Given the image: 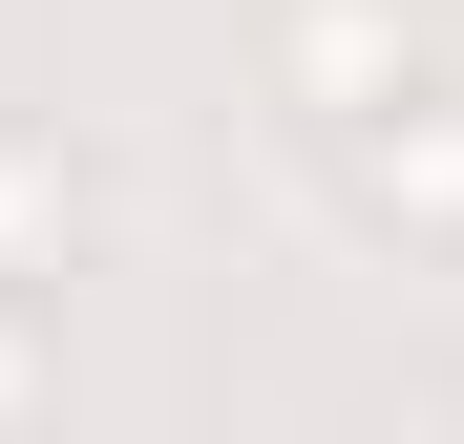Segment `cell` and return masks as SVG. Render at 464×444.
Here are the masks:
<instances>
[{
  "label": "cell",
  "instance_id": "1",
  "mask_svg": "<svg viewBox=\"0 0 464 444\" xmlns=\"http://www.w3.org/2000/svg\"><path fill=\"white\" fill-rule=\"evenodd\" d=\"M338 191H359V233L464 254V106H443V85H380V106L338 127Z\"/></svg>",
  "mask_w": 464,
  "mask_h": 444
},
{
  "label": "cell",
  "instance_id": "3",
  "mask_svg": "<svg viewBox=\"0 0 464 444\" xmlns=\"http://www.w3.org/2000/svg\"><path fill=\"white\" fill-rule=\"evenodd\" d=\"M85 233H106V170H85L63 127L0 106V296H63V254H85Z\"/></svg>",
  "mask_w": 464,
  "mask_h": 444
},
{
  "label": "cell",
  "instance_id": "4",
  "mask_svg": "<svg viewBox=\"0 0 464 444\" xmlns=\"http://www.w3.org/2000/svg\"><path fill=\"white\" fill-rule=\"evenodd\" d=\"M63 423V339H43V296H0V444H43Z\"/></svg>",
  "mask_w": 464,
  "mask_h": 444
},
{
  "label": "cell",
  "instance_id": "2",
  "mask_svg": "<svg viewBox=\"0 0 464 444\" xmlns=\"http://www.w3.org/2000/svg\"><path fill=\"white\" fill-rule=\"evenodd\" d=\"M275 85H295V127H359L380 85H422V22H401V0H275Z\"/></svg>",
  "mask_w": 464,
  "mask_h": 444
}]
</instances>
